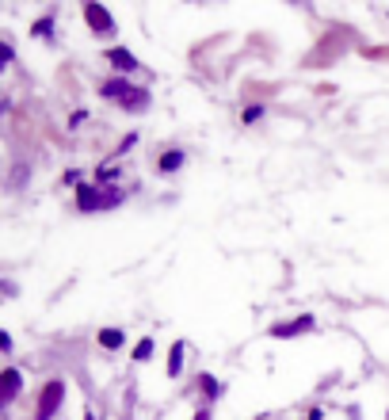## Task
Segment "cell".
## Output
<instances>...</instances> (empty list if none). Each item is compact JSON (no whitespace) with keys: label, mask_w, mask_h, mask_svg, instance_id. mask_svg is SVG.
Returning <instances> with one entry per match:
<instances>
[{"label":"cell","mask_w":389,"mask_h":420,"mask_svg":"<svg viewBox=\"0 0 389 420\" xmlns=\"http://www.w3.org/2000/svg\"><path fill=\"white\" fill-rule=\"evenodd\" d=\"M100 96L111 103H119L123 111H130V115H142V111H149V88H137L130 84L126 77H111L100 84Z\"/></svg>","instance_id":"obj_1"},{"label":"cell","mask_w":389,"mask_h":420,"mask_svg":"<svg viewBox=\"0 0 389 420\" xmlns=\"http://www.w3.org/2000/svg\"><path fill=\"white\" fill-rule=\"evenodd\" d=\"M126 199L123 188H107V183H80L77 188V210H111Z\"/></svg>","instance_id":"obj_2"},{"label":"cell","mask_w":389,"mask_h":420,"mask_svg":"<svg viewBox=\"0 0 389 420\" xmlns=\"http://www.w3.org/2000/svg\"><path fill=\"white\" fill-rule=\"evenodd\" d=\"M61 401H65V382H61V378H50V382L43 386V393H38L35 420H50V417L61 409Z\"/></svg>","instance_id":"obj_3"},{"label":"cell","mask_w":389,"mask_h":420,"mask_svg":"<svg viewBox=\"0 0 389 420\" xmlns=\"http://www.w3.org/2000/svg\"><path fill=\"white\" fill-rule=\"evenodd\" d=\"M84 23L92 27V35H115V20L103 4H84Z\"/></svg>","instance_id":"obj_4"},{"label":"cell","mask_w":389,"mask_h":420,"mask_svg":"<svg viewBox=\"0 0 389 420\" xmlns=\"http://www.w3.org/2000/svg\"><path fill=\"white\" fill-rule=\"evenodd\" d=\"M310 329H313V317H310V313H298V317L282 321V325H271V336H275V340H290V336L310 333Z\"/></svg>","instance_id":"obj_5"},{"label":"cell","mask_w":389,"mask_h":420,"mask_svg":"<svg viewBox=\"0 0 389 420\" xmlns=\"http://www.w3.org/2000/svg\"><path fill=\"white\" fill-rule=\"evenodd\" d=\"M103 58H107L111 66H115L119 73H123V77H126V73H137V69H142V66H137V58L126 50V46H111V50L103 54Z\"/></svg>","instance_id":"obj_6"},{"label":"cell","mask_w":389,"mask_h":420,"mask_svg":"<svg viewBox=\"0 0 389 420\" xmlns=\"http://www.w3.org/2000/svg\"><path fill=\"white\" fill-rule=\"evenodd\" d=\"M4 390H0V405H12L15 401V393H20V386H23V378H20V370L15 367H4Z\"/></svg>","instance_id":"obj_7"},{"label":"cell","mask_w":389,"mask_h":420,"mask_svg":"<svg viewBox=\"0 0 389 420\" xmlns=\"http://www.w3.org/2000/svg\"><path fill=\"white\" fill-rule=\"evenodd\" d=\"M183 157H188L183 149H165V153H160V160H157V168L165 176H172V172H180V168H183Z\"/></svg>","instance_id":"obj_8"},{"label":"cell","mask_w":389,"mask_h":420,"mask_svg":"<svg viewBox=\"0 0 389 420\" xmlns=\"http://www.w3.org/2000/svg\"><path fill=\"white\" fill-rule=\"evenodd\" d=\"M96 340H100V348L119 352V348L126 344V336H123V329H100V336H96Z\"/></svg>","instance_id":"obj_9"},{"label":"cell","mask_w":389,"mask_h":420,"mask_svg":"<svg viewBox=\"0 0 389 420\" xmlns=\"http://www.w3.org/2000/svg\"><path fill=\"white\" fill-rule=\"evenodd\" d=\"M180 370H183V340H176L172 352H168V375L180 378Z\"/></svg>","instance_id":"obj_10"},{"label":"cell","mask_w":389,"mask_h":420,"mask_svg":"<svg viewBox=\"0 0 389 420\" xmlns=\"http://www.w3.org/2000/svg\"><path fill=\"white\" fill-rule=\"evenodd\" d=\"M149 355H153V336H145V340H137V344H134V352H130V359H134V363H145V359H149Z\"/></svg>","instance_id":"obj_11"},{"label":"cell","mask_w":389,"mask_h":420,"mask_svg":"<svg viewBox=\"0 0 389 420\" xmlns=\"http://www.w3.org/2000/svg\"><path fill=\"white\" fill-rule=\"evenodd\" d=\"M199 390H202V393H206V398H210V401H214V398H218V393H222V386H218V378H210V375H199Z\"/></svg>","instance_id":"obj_12"},{"label":"cell","mask_w":389,"mask_h":420,"mask_svg":"<svg viewBox=\"0 0 389 420\" xmlns=\"http://www.w3.org/2000/svg\"><path fill=\"white\" fill-rule=\"evenodd\" d=\"M50 31H54V15H43V20L31 27V35H35V38H50Z\"/></svg>","instance_id":"obj_13"},{"label":"cell","mask_w":389,"mask_h":420,"mask_svg":"<svg viewBox=\"0 0 389 420\" xmlns=\"http://www.w3.org/2000/svg\"><path fill=\"white\" fill-rule=\"evenodd\" d=\"M256 119H264V103H252V107L241 111V123H245V126H252Z\"/></svg>","instance_id":"obj_14"},{"label":"cell","mask_w":389,"mask_h":420,"mask_svg":"<svg viewBox=\"0 0 389 420\" xmlns=\"http://www.w3.org/2000/svg\"><path fill=\"white\" fill-rule=\"evenodd\" d=\"M27 176H31V165H20V168L12 172V188H23V180H27Z\"/></svg>","instance_id":"obj_15"},{"label":"cell","mask_w":389,"mask_h":420,"mask_svg":"<svg viewBox=\"0 0 389 420\" xmlns=\"http://www.w3.org/2000/svg\"><path fill=\"white\" fill-rule=\"evenodd\" d=\"M100 180H115V165H103L100 168Z\"/></svg>","instance_id":"obj_16"},{"label":"cell","mask_w":389,"mask_h":420,"mask_svg":"<svg viewBox=\"0 0 389 420\" xmlns=\"http://www.w3.org/2000/svg\"><path fill=\"white\" fill-rule=\"evenodd\" d=\"M194 420H210V409H199V413H194Z\"/></svg>","instance_id":"obj_17"},{"label":"cell","mask_w":389,"mask_h":420,"mask_svg":"<svg viewBox=\"0 0 389 420\" xmlns=\"http://www.w3.org/2000/svg\"><path fill=\"white\" fill-rule=\"evenodd\" d=\"M310 420H321V409H310Z\"/></svg>","instance_id":"obj_18"},{"label":"cell","mask_w":389,"mask_h":420,"mask_svg":"<svg viewBox=\"0 0 389 420\" xmlns=\"http://www.w3.org/2000/svg\"><path fill=\"white\" fill-rule=\"evenodd\" d=\"M84 420H100V417H92V413H84Z\"/></svg>","instance_id":"obj_19"}]
</instances>
